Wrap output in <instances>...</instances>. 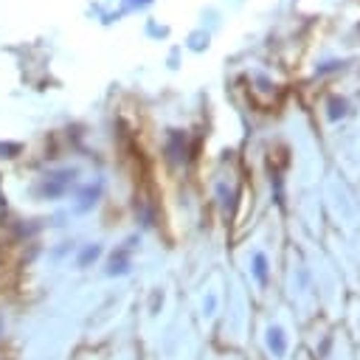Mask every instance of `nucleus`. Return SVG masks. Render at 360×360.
Returning <instances> with one entry per match:
<instances>
[{
    "label": "nucleus",
    "instance_id": "1",
    "mask_svg": "<svg viewBox=\"0 0 360 360\" xmlns=\"http://www.w3.org/2000/svg\"><path fill=\"white\" fill-rule=\"evenodd\" d=\"M264 340H267V349H270V354H273V357H284V354H287V349H290L287 335H284V329H281V326H270V329H267V335H264Z\"/></svg>",
    "mask_w": 360,
    "mask_h": 360
},
{
    "label": "nucleus",
    "instance_id": "2",
    "mask_svg": "<svg viewBox=\"0 0 360 360\" xmlns=\"http://www.w3.org/2000/svg\"><path fill=\"white\" fill-rule=\"evenodd\" d=\"M253 276H256V281H259L262 287L267 284L270 270H267V256H264V253H253Z\"/></svg>",
    "mask_w": 360,
    "mask_h": 360
},
{
    "label": "nucleus",
    "instance_id": "3",
    "mask_svg": "<svg viewBox=\"0 0 360 360\" xmlns=\"http://www.w3.org/2000/svg\"><path fill=\"white\" fill-rule=\"evenodd\" d=\"M121 276V273H127V256H112L110 259V276Z\"/></svg>",
    "mask_w": 360,
    "mask_h": 360
},
{
    "label": "nucleus",
    "instance_id": "4",
    "mask_svg": "<svg viewBox=\"0 0 360 360\" xmlns=\"http://www.w3.org/2000/svg\"><path fill=\"white\" fill-rule=\"evenodd\" d=\"M98 253H101V248H98V245H93V248H87V250H84V253L79 256V264H87V262H93V259H96Z\"/></svg>",
    "mask_w": 360,
    "mask_h": 360
},
{
    "label": "nucleus",
    "instance_id": "5",
    "mask_svg": "<svg viewBox=\"0 0 360 360\" xmlns=\"http://www.w3.org/2000/svg\"><path fill=\"white\" fill-rule=\"evenodd\" d=\"M214 307H217V298L208 295V298H205V312H214Z\"/></svg>",
    "mask_w": 360,
    "mask_h": 360
},
{
    "label": "nucleus",
    "instance_id": "6",
    "mask_svg": "<svg viewBox=\"0 0 360 360\" xmlns=\"http://www.w3.org/2000/svg\"><path fill=\"white\" fill-rule=\"evenodd\" d=\"M0 329H3V321H0Z\"/></svg>",
    "mask_w": 360,
    "mask_h": 360
}]
</instances>
